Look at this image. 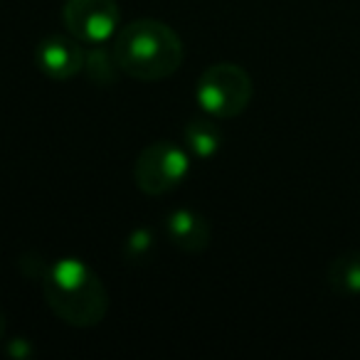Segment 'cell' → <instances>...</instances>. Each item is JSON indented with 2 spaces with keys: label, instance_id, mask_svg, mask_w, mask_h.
I'll list each match as a JSON object with an SVG mask.
<instances>
[{
  "label": "cell",
  "instance_id": "cell-1",
  "mask_svg": "<svg viewBox=\"0 0 360 360\" xmlns=\"http://www.w3.org/2000/svg\"><path fill=\"white\" fill-rule=\"evenodd\" d=\"M111 52L124 75L139 82H160L183 65V40L170 25L160 20H136L114 35Z\"/></svg>",
  "mask_w": 360,
  "mask_h": 360
},
{
  "label": "cell",
  "instance_id": "cell-2",
  "mask_svg": "<svg viewBox=\"0 0 360 360\" xmlns=\"http://www.w3.org/2000/svg\"><path fill=\"white\" fill-rule=\"evenodd\" d=\"M42 294L57 319L77 328H91L109 311V291L99 274L79 259H57L40 276Z\"/></svg>",
  "mask_w": 360,
  "mask_h": 360
},
{
  "label": "cell",
  "instance_id": "cell-3",
  "mask_svg": "<svg viewBox=\"0 0 360 360\" xmlns=\"http://www.w3.org/2000/svg\"><path fill=\"white\" fill-rule=\"evenodd\" d=\"M255 84L247 70L232 62L207 67L200 75L195 86V99L202 106V111L215 119H232L240 116L250 106Z\"/></svg>",
  "mask_w": 360,
  "mask_h": 360
},
{
  "label": "cell",
  "instance_id": "cell-4",
  "mask_svg": "<svg viewBox=\"0 0 360 360\" xmlns=\"http://www.w3.org/2000/svg\"><path fill=\"white\" fill-rule=\"evenodd\" d=\"M191 170V158L180 146L170 141L148 143L134 165V180L146 195H165L183 183Z\"/></svg>",
  "mask_w": 360,
  "mask_h": 360
},
{
  "label": "cell",
  "instance_id": "cell-5",
  "mask_svg": "<svg viewBox=\"0 0 360 360\" xmlns=\"http://www.w3.org/2000/svg\"><path fill=\"white\" fill-rule=\"evenodd\" d=\"M62 20L75 40L82 45H101L119 30L121 13L116 0H67Z\"/></svg>",
  "mask_w": 360,
  "mask_h": 360
},
{
  "label": "cell",
  "instance_id": "cell-6",
  "mask_svg": "<svg viewBox=\"0 0 360 360\" xmlns=\"http://www.w3.org/2000/svg\"><path fill=\"white\" fill-rule=\"evenodd\" d=\"M86 52L82 50V42L75 37H62L52 35L37 45L35 50V62L50 79L67 82L84 70Z\"/></svg>",
  "mask_w": 360,
  "mask_h": 360
},
{
  "label": "cell",
  "instance_id": "cell-7",
  "mask_svg": "<svg viewBox=\"0 0 360 360\" xmlns=\"http://www.w3.org/2000/svg\"><path fill=\"white\" fill-rule=\"evenodd\" d=\"M165 232L168 240L173 242L178 250L188 252V255H198V252L207 250L210 245L212 230L207 220L195 210H175L165 220Z\"/></svg>",
  "mask_w": 360,
  "mask_h": 360
},
{
  "label": "cell",
  "instance_id": "cell-8",
  "mask_svg": "<svg viewBox=\"0 0 360 360\" xmlns=\"http://www.w3.org/2000/svg\"><path fill=\"white\" fill-rule=\"evenodd\" d=\"M328 286L340 296L360 294V252H345L335 257L326 271Z\"/></svg>",
  "mask_w": 360,
  "mask_h": 360
},
{
  "label": "cell",
  "instance_id": "cell-9",
  "mask_svg": "<svg viewBox=\"0 0 360 360\" xmlns=\"http://www.w3.org/2000/svg\"><path fill=\"white\" fill-rule=\"evenodd\" d=\"M186 143L198 158H210L220 150L222 134L212 121L207 119H195L186 126Z\"/></svg>",
  "mask_w": 360,
  "mask_h": 360
},
{
  "label": "cell",
  "instance_id": "cell-10",
  "mask_svg": "<svg viewBox=\"0 0 360 360\" xmlns=\"http://www.w3.org/2000/svg\"><path fill=\"white\" fill-rule=\"evenodd\" d=\"M84 70L89 72L91 79H96V84H109V82L114 79L116 72H121L119 65H116L114 52H111V55H106V52H101V50L89 52V55H86Z\"/></svg>",
  "mask_w": 360,
  "mask_h": 360
},
{
  "label": "cell",
  "instance_id": "cell-11",
  "mask_svg": "<svg viewBox=\"0 0 360 360\" xmlns=\"http://www.w3.org/2000/svg\"><path fill=\"white\" fill-rule=\"evenodd\" d=\"M6 330H8V316H6V311H3V306H0V340H3Z\"/></svg>",
  "mask_w": 360,
  "mask_h": 360
}]
</instances>
